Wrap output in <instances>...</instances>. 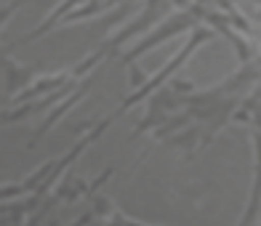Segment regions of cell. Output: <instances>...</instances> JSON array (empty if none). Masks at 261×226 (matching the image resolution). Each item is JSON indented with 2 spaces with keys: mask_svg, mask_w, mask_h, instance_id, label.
Masks as SVG:
<instances>
[{
  "mask_svg": "<svg viewBox=\"0 0 261 226\" xmlns=\"http://www.w3.org/2000/svg\"><path fill=\"white\" fill-rule=\"evenodd\" d=\"M171 86H173V91H179V93H192V82H187V80H173Z\"/></svg>",
  "mask_w": 261,
  "mask_h": 226,
  "instance_id": "obj_11",
  "label": "cell"
},
{
  "mask_svg": "<svg viewBox=\"0 0 261 226\" xmlns=\"http://www.w3.org/2000/svg\"><path fill=\"white\" fill-rule=\"evenodd\" d=\"M128 72H130V77H128V86H130V91H136V88H141L147 82V72L141 69L136 62L134 64H128Z\"/></svg>",
  "mask_w": 261,
  "mask_h": 226,
  "instance_id": "obj_9",
  "label": "cell"
},
{
  "mask_svg": "<svg viewBox=\"0 0 261 226\" xmlns=\"http://www.w3.org/2000/svg\"><path fill=\"white\" fill-rule=\"evenodd\" d=\"M38 75H40L38 67H21L14 56L3 51V93H6V99L24 91Z\"/></svg>",
  "mask_w": 261,
  "mask_h": 226,
  "instance_id": "obj_5",
  "label": "cell"
},
{
  "mask_svg": "<svg viewBox=\"0 0 261 226\" xmlns=\"http://www.w3.org/2000/svg\"><path fill=\"white\" fill-rule=\"evenodd\" d=\"M112 173H115V168H112V165H107V168L96 176V178H93V181H88V189H86V200H93V197H96V192H99V189L107 184V181H110V178H112Z\"/></svg>",
  "mask_w": 261,
  "mask_h": 226,
  "instance_id": "obj_8",
  "label": "cell"
},
{
  "mask_svg": "<svg viewBox=\"0 0 261 226\" xmlns=\"http://www.w3.org/2000/svg\"><path fill=\"white\" fill-rule=\"evenodd\" d=\"M200 19H205V11L200 8V6H192V8L181 11V14H173L171 19H165L158 30H152L141 43H136L134 48H128L125 53H120V62H123L125 67L134 64L139 56H144L147 51L155 48V45H160V43H165V40H171L173 35H181L184 30H195V27L200 24Z\"/></svg>",
  "mask_w": 261,
  "mask_h": 226,
  "instance_id": "obj_2",
  "label": "cell"
},
{
  "mask_svg": "<svg viewBox=\"0 0 261 226\" xmlns=\"http://www.w3.org/2000/svg\"><path fill=\"white\" fill-rule=\"evenodd\" d=\"M69 77H75V75H72V69L40 72V75L24 88V91H19L16 96L11 99V104H16V106H19V104H27V101H32V99H40V96H45V93H51V91H56V88H62Z\"/></svg>",
  "mask_w": 261,
  "mask_h": 226,
  "instance_id": "obj_4",
  "label": "cell"
},
{
  "mask_svg": "<svg viewBox=\"0 0 261 226\" xmlns=\"http://www.w3.org/2000/svg\"><path fill=\"white\" fill-rule=\"evenodd\" d=\"M253 144H256V178H253V192H251V200H248V208L240 218L243 226L256 223L258 221V208H261V128H256Z\"/></svg>",
  "mask_w": 261,
  "mask_h": 226,
  "instance_id": "obj_7",
  "label": "cell"
},
{
  "mask_svg": "<svg viewBox=\"0 0 261 226\" xmlns=\"http://www.w3.org/2000/svg\"><path fill=\"white\" fill-rule=\"evenodd\" d=\"M27 3H30V0H14L11 6H3V14H0V24L8 27V19L14 16V11H19L21 6H27Z\"/></svg>",
  "mask_w": 261,
  "mask_h": 226,
  "instance_id": "obj_10",
  "label": "cell"
},
{
  "mask_svg": "<svg viewBox=\"0 0 261 226\" xmlns=\"http://www.w3.org/2000/svg\"><path fill=\"white\" fill-rule=\"evenodd\" d=\"M77 3H83V0H62L54 11H48V16H45L43 21L35 30H30L24 38H19V40H14L11 43V48H6V53H11V51H16V48H21V45H27V43H35V40H40L43 35H48L54 27H59L64 21V16L69 14V11H75V6Z\"/></svg>",
  "mask_w": 261,
  "mask_h": 226,
  "instance_id": "obj_6",
  "label": "cell"
},
{
  "mask_svg": "<svg viewBox=\"0 0 261 226\" xmlns=\"http://www.w3.org/2000/svg\"><path fill=\"white\" fill-rule=\"evenodd\" d=\"M93 82H96V72L86 75V77L80 80V86H77V91H75V93H69L67 99H62V101H59V104L54 106V109H51L48 115H45V120H43L38 128H35V133H32V138H30L27 149H35V147H38L40 141L45 138V133H48V130H51V128H54L59 120H62V117H64L69 109H72V106H77L83 99L88 96V91H91V86H93Z\"/></svg>",
  "mask_w": 261,
  "mask_h": 226,
  "instance_id": "obj_3",
  "label": "cell"
},
{
  "mask_svg": "<svg viewBox=\"0 0 261 226\" xmlns=\"http://www.w3.org/2000/svg\"><path fill=\"white\" fill-rule=\"evenodd\" d=\"M213 38H216V32H213L211 27H203V24H197L192 32H189V38H187V43L181 45V51L179 53H173V59H171V62H165L160 69H158V72L155 75H152V77H147V82H144V86H141V88H136V91H130V96L120 104V106H117V115H125L128 109H134V106L139 104V101H147L149 96H152V93H155L158 88H163L165 86V82H168L176 72H179V69L187 64V59L189 56H192L197 48H200V45H203V43H208V40H213Z\"/></svg>",
  "mask_w": 261,
  "mask_h": 226,
  "instance_id": "obj_1",
  "label": "cell"
}]
</instances>
